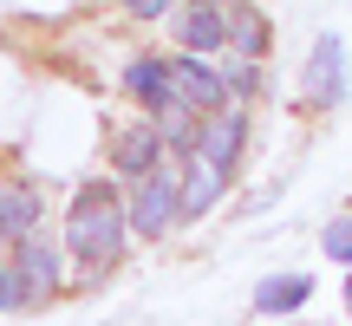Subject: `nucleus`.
Wrapping results in <instances>:
<instances>
[{"label": "nucleus", "instance_id": "obj_1", "mask_svg": "<svg viewBox=\"0 0 352 326\" xmlns=\"http://www.w3.org/2000/svg\"><path fill=\"white\" fill-rule=\"evenodd\" d=\"M124 228H131V209H124V196H118L111 183H85V189L72 196L65 241H72V254H78L85 268L118 261V248H124Z\"/></svg>", "mask_w": 352, "mask_h": 326}, {"label": "nucleus", "instance_id": "obj_2", "mask_svg": "<svg viewBox=\"0 0 352 326\" xmlns=\"http://www.w3.org/2000/svg\"><path fill=\"white\" fill-rule=\"evenodd\" d=\"M183 215V157H164L157 170L138 176V196H131V228H144V235H164V228Z\"/></svg>", "mask_w": 352, "mask_h": 326}, {"label": "nucleus", "instance_id": "obj_3", "mask_svg": "<svg viewBox=\"0 0 352 326\" xmlns=\"http://www.w3.org/2000/svg\"><path fill=\"white\" fill-rule=\"evenodd\" d=\"M241 138H248V118H241L235 105H222V111H209V118H202V138H196V157L209 163L215 176H235Z\"/></svg>", "mask_w": 352, "mask_h": 326}, {"label": "nucleus", "instance_id": "obj_4", "mask_svg": "<svg viewBox=\"0 0 352 326\" xmlns=\"http://www.w3.org/2000/svg\"><path fill=\"white\" fill-rule=\"evenodd\" d=\"M170 85H176V98H183V105H196L202 118L228 105V78L215 72L202 52H196V59H170Z\"/></svg>", "mask_w": 352, "mask_h": 326}, {"label": "nucleus", "instance_id": "obj_5", "mask_svg": "<svg viewBox=\"0 0 352 326\" xmlns=\"http://www.w3.org/2000/svg\"><path fill=\"white\" fill-rule=\"evenodd\" d=\"M307 98L327 105V111L346 98V46H340V39H320V46H314V65H307Z\"/></svg>", "mask_w": 352, "mask_h": 326}, {"label": "nucleus", "instance_id": "obj_6", "mask_svg": "<svg viewBox=\"0 0 352 326\" xmlns=\"http://www.w3.org/2000/svg\"><path fill=\"white\" fill-rule=\"evenodd\" d=\"M164 157H170V144H164V131H157V118H151V124H138V131H124V138H118V151H111V163L131 176V183H138L144 170H157Z\"/></svg>", "mask_w": 352, "mask_h": 326}, {"label": "nucleus", "instance_id": "obj_7", "mask_svg": "<svg viewBox=\"0 0 352 326\" xmlns=\"http://www.w3.org/2000/svg\"><path fill=\"white\" fill-rule=\"evenodd\" d=\"M176 39H183L189 52L228 46V7H202V0H189V13H176Z\"/></svg>", "mask_w": 352, "mask_h": 326}, {"label": "nucleus", "instance_id": "obj_8", "mask_svg": "<svg viewBox=\"0 0 352 326\" xmlns=\"http://www.w3.org/2000/svg\"><path fill=\"white\" fill-rule=\"evenodd\" d=\"M39 228V189L33 183H7L0 189V241H26Z\"/></svg>", "mask_w": 352, "mask_h": 326}, {"label": "nucleus", "instance_id": "obj_9", "mask_svg": "<svg viewBox=\"0 0 352 326\" xmlns=\"http://www.w3.org/2000/svg\"><path fill=\"white\" fill-rule=\"evenodd\" d=\"M131 98L144 105V111H164V105H176V85H170V59H138L124 72Z\"/></svg>", "mask_w": 352, "mask_h": 326}, {"label": "nucleus", "instance_id": "obj_10", "mask_svg": "<svg viewBox=\"0 0 352 326\" xmlns=\"http://www.w3.org/2000/svg\"><path fill=\"white\" fill-rule=\"evenodd\" d=\"M267 52V20L241 0H228V59H261Z\"/></svg>", "mask_w": 352, "mask_h": 326}, {"label": "nucleus", "instance_id": "obj_11", "mask_svg": "<svg viewBox=\"0 0 352 326\" xmlns=\"http://www.w3.org/2000/svg\"><path fill=\"white\" fill-rule=\"evenodd\" d=\"M52 281H59V261H52V248H46L39 235H26V241H20V287H26V301H46Z\"/></svg>", "mask_w": 352, "mask_h": 326}, {"label": "nucleus", "instance_id": "obj_12", "mask_svg": "<svg viewBox=\"0 0 352 326\" xmlns=\"http://www.w3.org/2000/svg\"><path fill=\"white\" fill-rule=\"evenodd\" d=\"M307 301H314V274H274V281L254 287V307H261V314H294V307H307Z\"/></svg>", "mask_w": 352, "mask_h": 326}, {"label": "nucleus", "instance_id": "obj_13", "mask_svg": "<svg viewBox=\"0 0 352 326\" xmlns=\"http://www.w3.org/2000/svg\"><path fill=\"white\" fill-rule=\"evenodd\" d=\"M26 287H20V261H0V307H20Z\"/></svg>", "mask_w": 352, "mask_h": 326}, {"label": "nucleus", "instance_id": "obj_14", "mask_svg": "<svg viewBox=\"0 0 352 326\" xmlns=\"http://www.w3.org/2000/svg\"><path fill=\"white\" fill-rule=\"evenodd\" d=\"M327 254H333V261H352V222H333L327 228Z\"/></svg>", "mask_w": 352, "mask_h": 326}, {"label": "nucleus", "instance_id": "obj_15", "mask_svg": "<svg viewBox=\"0 0 352 326\" xmlns=\"http://www.w3.org/2000/svg\"><path fill=\"white\" fill-rule=\"evenodd\" d=\"M131 13H138V20H157V13H170V0H124Z\"/></svg>", "mask_w": 352, "mask_h": 326}, {"label": "nucleus", "instance_id": "obj_16", "mask_svg": "<svg viewBox=\"0 0 352 326\" xmlns=\"http://www.w3.org/2000/svg\"><path fill=\"white\" fill-rule=\"evenodd\" d=\"M346 307H352V274H346Z\"/></svg>", "mask_w": 352, "mask_h": 326}, {"label": "nucleus", "instance_id": "obj_17", "mask_svg": "<svg viewBox=\"0 0 352 326\" xmlns=\"http://www.w3.org/2000/svg\"><path fill=\"white\" fill-rule=\"evenodd\" d=\"M202 7H228V0H202Z\"/></svg>", "mask_w": 352, "mask_h": 326}]
</instances>
